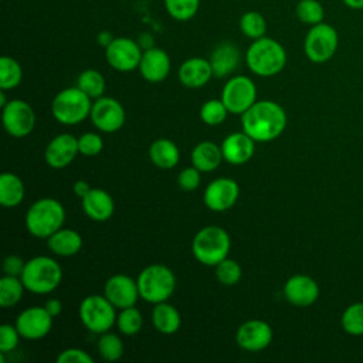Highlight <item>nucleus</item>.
Returning a JSON list of instances; mask_svg holds the SVG:
<instances>
[{
  "label": "nucleus",
  "instance_id": "nucleus-1",
  "mask_svg": "<svg viewBox=\"0 0 363 363\" xmlns=\"http://www.w3.org/2000/svg\"><path fill=\"white\" fill-rule=\"evenodd\" d=\"M286 113L274 101H257L241 115L242 130L255 142H271L286 128Z\"/></svg>",
  "mask_w": 363,
  "mask_h": 363
},
{
  "label": "nucleus",
  "instance_id": "nucleus-2",
  "mask_svg": "<svg viewBox=\"0 0 363 363\" xmlns=\"http://www.w3.org/2000/svg\"><path fill=\"white\" fill-rule=\"evenodd\" d=\"M245 62L255 75L274 77L285 68L286 51L279 41L264 35L251 43L245 52Z\"/></svg>",
  "mask_w": 363,
  "mask_h": 363
},
{
  "label": "nucleus",
  "instance_id": "nucleus-3",
  "mask_svg": "<svg viewBox=\"0 0 363 363\" xmlns=\"http://www.w3.org/2000/svg\"><path fill=\"white\" fill-rule=\"evenodd\" d=\"M24 221L27 231L33 237L47 240L55 231L62 228L65 221V208L58 200L44 197L28 207Z\"/></svg>",
  "mask_w": 363,
  "mask_h": 363
},
{
  "label": "nucleus",
  "instance_id": "nucleus-4",
  "mask_svg": "<svg viewBox=\"0 0 363 363\" xmlns=\"http://www.w3.org/2000/svg\"><path fill=\"white\" fill-rule=\"evenodd\" d=\"M20 278L27 291L37 295H45L58 288L62 279V269L54 258L37 255L26 261Z\"/></svg>",
  "mask_w": 363,
  "mask_h": 363
},
{
  "label": "nucleus",
  "instance_id": "nucleus-5",
  "mask_svg": "<svg viewBox=\"0 0 363 363\" xmlns=\"http://www.w3.org/2000/svg\"><path fill=\"white\" fill-rule=\"evenodd\" d=\"M231 238L228 233L218 225H207L199 230L191 242L194 258L207 267H216L228 257Z\"/></svg>",
  "mask_w": 363,
  "mask_h": 363
},
{
  "label": "nucleus",
  "instance_id": "nucleus-6",
  "mask_svg": "<svg viewBox=\"0 0 363 363\" xmlns=\"http://www.w3.org/2000/svg\"><path fill=\"white\" fill-rule=\"evenodd\" d=\"M136 282L140 298L153 305L167 301L176 289V277L173 271L162 264L145 267L139 272Z\"/></svg>",
  "mask_w": 363,
  "mask_h": 363
},
{
  "label": "nucleus",
  "instance_id": "nucleus-7",
  "mask_svg": "<svg viewBox=\"0 0 363 363\" xmlns=\"http://www.w3.org/2000/svg\"><path fill=\"white\" fill-rule=\"evenodd\" d=\"M91 98L77 85L60 91L51 102V113L62 125H77L89 116Z\"/></svg>",
  "mask_w": 363,
  "mask_h": 363
},
{
  "label": "nucleus",
  "instance_id": "nucleus-8",
  "mask_svg": "<svg viewBox=\"0 0 363 363\" xmlns=\"http://www.w3.org/2000/svg\"><path fill=\"white\" fill-rule=\"evenodd\" d=\"M79 319L92 333H105L116 323V308L105 295L92 294L85 296L79 303Z\"/></svg>",
  "mask_w": 363,
  "mask_h": 363
},
{
  "label": "nucleus",
  "instance_id": "nucleus-9",
  "mask_svg": "<svg viewBox=\"0 0 363 363\" xmlns=\"http://www.w3.org/2000/svg\"><path fill=\"white\" fill-rule=\"evenodd\" d=\"M339 45V34L336 28L325 21L311 26L303 40V51L309 61L323 64L329 61Z\"/></svg>",
  "mask_w": 363,
  "mask_h": 363
},
{
  "label": "nucleus",
  "instance_id": "nucleus-10",
  "mask_svg": "<svg viewBox=\"0 0 363 363\" xmlns=\"http://www.w3.org/2000/svg\"><path fill=\"white\" fill-rule=\"evenodd\" d=\"M220 99L230 113L242 115L257 102V86L245 75L233 77L224 84Z\"/></svg>",
  "mask_w": 363,
  "mask_h": 363
},
{
  "label": "nucleus",
  "instance_id": "nucleus-11",
  "mask_svg": "<svg viewBox=\"0 0 363 363\" xmlns=\"http://www.w3.org/2000/svg\"><path fill=\"white\" fill-rule=\"evenodd\" d=\"M1 121L6 132L13 138L28 136L35 126V113L23 99H11L1 108Z\"/></svg>",
  "mask_w": 363,
  "mask_h": 363
},
{
  "label": "nucleus",
  "instance_id": "nucleus-12",
  "mask_svg": "<svg viewBox=\"0 0 363 363\" xmlns=\"http://www.w3.org/2000/svg\"><path fill=\"white\" fill-rule=\"evenodd\" d=\"M143 50L138 41L128 37H115L105 48L108 64L119 72H130L139 68Z\"/></svg>",
  "mask_w": 363,
  "mask_h": 363
},
{
  "label": "nucleus",
  "instance_id": "nucleus-13",
  "mask_svg": "<svg viewBox=\"0 0 363 363\" xmlns=\"http://www.w3.org/2000/svg\"><path fill=\"white\" fill-rule=\"evenodd\" d=\"M89 118L98 130L112 133L125 125L126 113L118 99L102 95L92 102Z\"/></svg>",
  "mask_w": 363,
  "mask_h": 363
},
{
  "label": "nucleus",
  "instance_id": "nucleus-14",
  "mask_svg": "<svg viewBox=\"0 0 363 363\" xmlns=\"http://www.w3.org/2000/svg\"><path fill=\"white\" fill-rule=\"evenodd\" d=\"M52 319L54 318L44 306H30L18 313L14 325L21 337L27 340H38L50 333Z\"/></svg>",
  "mask_w": 363,
  "mask_h": 363
},
{
  "label": "nucleus",
  "instance_id": "nucleus-15",
  "mask_svg": "<svg viewBox=\"0 0 363 363\" xmlns=\"http://www.w3.org/2000/svg\"><path fill=\"white\" fill-rule=\"evenodd\" d=\"M240 187L234 179L218 177L207 184L204 190V204L213 211L230 210L238 200Z\"/></svg>",
  "mask_w": 363,
  "mask_h": 363
},
{
  "label": "nucleus",
  "instance_id": "nucleus-16",
  "mask_svg": "<svg viewBox=\"0 0 363 363\" xmlns=\"http://www.w3.org/2000/svg\"><path fill=\"white\" fill-rule=\"evenodd\" d=\"M272 328L261 319H250L244 322L235 333L237 345L247 352H261L272 342Z\"/></svg>",
  "mask_w": 363,
  "mask_h": 363
},
{
  "label": "nucleus",
  "instance_id": "nucleus-17",
  "mask_svg": "<svg viewBox=\"0 0 363 363\" xmlns=\"http://www.w3.org/2000/svg\"><path fill=\"white\" fill-rule=\"evenodd\" d=\"M104 295L116 309L135 306L140 298L138 282L125 274H115L108 278L104 286Z\"/></svg>",
  "mask_w": 363,
  "mask_h": 363
},
{
  "label": "nucleus",
  "instance_id": "nucleus-18",
  "mask_svg": "<svg viewBox=\"0 0 363 363\" xmlns=\"http://www.w3.org/2000/svg\"><path fill=\"white\" fill-rule=\"evenodd\" d=\"M285 299L298 308H306L316 302L319 298V285L318 282L303 274H296L288 278L284 285Z\"/></svg>",
  "mask_w": 363,
  "mask_h": 363
},
{
  "label": "nucleus",
  "instance_id": "nucleus-19",
  "mask_svg": "<svg viewBox=\"0 0 363 363\" xmlns=\"http://www.w3.org/2000/svg\"><path fill=\"white\" fill-rule=\"evenodd\" d=\"M78 153V138L71 133H61L50 140L44 152V159L50 167L62 169L68 166Z\"/></svg>",
  "mask_w": 363,
  "mask_h": 363
},
{
  "label": "nucleus",
  "instance_id": "nucleus-20",
  "mask_svg": "<svg viewBox=\"0 0 363 363\" xmlns=\"http://www.w3.org/2000/svg\"><path fill=\"white\" fill-rule=\"evenodd\" d=\"M172 68L169 54L157 47H150L143 50L140 62H139V72L147 82H162L166 79Z\"/></svg>",
  "mask_w": 363,
  "mask_h": 363
},
{
  "label": "nucleus",
  "instance_id": "nucleus-21",
  "mask_svg": "<svg viewBox=\"0 0 363 363\" xmlns=\"http://www.w3.org/2000/svg\"><path fill=\"white\" fill-rule=\"evenodd\" d=\"M255 150V140L242 132L230 133L221 143V152L225 162L231 164L247 163Z\"/></svg>",
  "mask_w": 363,
  "mask_h": 363
},
{
  "label": "nucleus",
  "instance_id": "nucleus-22",
  "mask_svg": "<svg viewBox=\"0 0 363 363\" xmlns=\"http://www.w3.org/2000/svg\"><path fill=\"white\" fill-rule=\"evenodd\" d=\"M177 75L179 81L187 88L204 86L211 79V77H214L210 61L201 57L187 58L179 67Z\"/></svg>",
  "mask_w": 363,
  "mask_h": 363
},
{
  "label": "nucleus",
  "instance_id": "nucleus-23",
  "mask_svg": "<svg viewBox=\"0 0 363 363\" xmlns=\"http://www.w3.org/2000/svg\"><path fill=\"white\" fill-rule=\"evenodd\" d=\"M82 210L86 217L94 221H106L113 216L115 201L106 190L92 187L89 193L82 197Z\"/></svg>",
  "mask_w": 363,
  "mask_h": 363
},
{
  "label": "nucleus",
  "instance_id": "nucleus-24",
  "mask_svg": "<svg viewBox=\"0 0 363 363\" xmlns=\"http://www.w3.org/2000/svg\"><path fill=\"white\" fill-rule=\"evenodd\" d=\"M210 64L213 74L217 78L227 77L231 74L240 64V50L231 41H223L211 51Z\"/></svg>",
  "mask_w": 363,
  "mask_h": 363
},
{
  "label": "nucleus",
  "instance_id": "nucleus-25",
  "mask_svg": "<svg viewBox=\"0 0 363 363\" xmlns=\"http://www.w3.org/2000/svg\"><path fill=\"white\" fill-rule=\"evenodd\" d=\"M190 159L191 164L197 167L201 173H210L216 170L220 166L221 160H224L221 146L210 140L197 143L191 150Z\"/></svg>",
  "mask_w": 363,
  "mask_h": 363
},
{
  "label": "nucleus",
  "instance_id": "nucleus-26",
  "mask_svg": "<svg viewBox=\"0 0 363 363\" xmlns=\"http://www.w3.org/2000/svg\"><path fill=\"white\" fill-rule=\"evenodd\" d=\"M48 248L58 257H71L82 248V237L71 228H60L47 238Z\"/></svg>",
  "mask_w": 363,
  "mask_h": 363
},
{
  "label": "nucleus",
  "instance_id": "nucleus-27",
  "mask_svg": "<svg viewBox=\"0 0 363 363\" xmlns=\"http://www.w3.org/2000/svg\"><path fill=\"white\" fill-rule=\"evenodd\" d=\"M152 323L157 332L163 335H173L180 329L182 316L173 305L164 301L155 303L152 311Z\"/></svg>",
  "mask_w": 363,
  "mask_h": 363
},
{
  "label": "nucleus",
  "instance_id": "nucleus-28",
  "mask_svg": "<svg viewBox=\"0 0 363 363\" xmlns=\"http://www.w3.org/2000/svg\"><path fill=\"white\" fill-rule=\"evenodd\" d=\"M26 187L23 180L14 174L4 172L0 176V204L6 208H13L24 200Z\"/></svg>",
  "mask_w": 363,
  "mask_h": 363
},
{
  "label": "nucleus",
  "instance_id": "nucleus-29",
  "mask_svg": "<svg viewBox=\"0 0 363 363\" xmlns=\"http://www.w3.org/2000/svg\"><path fill=\"white\" fill-rule=\"evenodd\" d=\"M149 157L159 169H172L179 163L180 152L174 142L170 139H156L149 147Z\"/></svg>",
  "mask_w": 363,
  "mask_h": 363
},
{
  "label": "nucleus",
  "instance_id": "nucleus-30",
  "mask_svg": "<svg viewBox=\"0 0 363 363\" xmlns=\"http://www.w3.org/2000/svg\"><path fill=\"white\" fill-rule=\"evenodd\" d=\"M24 284L20 277L4 275L0 279V305L3 308H11L17 305L24 294Z\"/></svg>",
  "mask_w": 363,
  "mask_h": 363
},
{
  "label": "nucleus",
  "instance_id": "nucleus-31",
  "mask_svg": "<svg viewBox=\"0 0 363 363\" xmlns=\"http://www.w3.org/2000/svg\"><path fill=\"white\" fill-rule=\"evenodd\" d=\"M77 86L84 91L91 99H96L105 92V78L96 69H85L77 78Z\"/></svg>",
  "mask_w": 363,
  "mask_h": 363
},
{
  "label": "nucleus",
  "instance_id": "nucleus-32",
  "mask_svg": "<svg viewBox=\"0 0 363 363\" xmlns=\"http://www.w3.org/2000/svg\"><path fill=\"white\" fill-rule=\"evenodd\" d=\"M23 79V68L13 57L3 55L0 58V88L7 91L20 85Z\"/></svg>",
  "mask_w": 363,
  "mask_h": 363
},
{
  "label": "nucleus",
  "instance_id": "nucleus-33",
  "mask_svg": "<svg viewBox=\"0 0 363 363\" xmlns=\"http://www.w3.org/2000/svg\"><path fill=\"white\" fill-rule=\"evenodd\" d=\"M99 356L106 362H116L123 356L125 346L121 337L115 333H111L109 330L105 333H101V337L96 343Z\"/></svg>",
  "mask_w": 363,
  "mask_h": 363
},
{
  "label": "nucleus",
  "instance_id": "nucleus-34",
  "mask_svg": "<svg viewBox=\"0 0 363 363\" xmlns=\"http://www.w3.org/2000/svg\"><path fill=\"white\" fill-rule=\"evenodd\" d=\"M143 325V316L140 311L135 306L119 309V313L116 316V326L121 333L126 336H133L140 332Z\"/></svg>",
  "mask_w": 363,
  "mask_h": 363
},
{
  "label": "nucleus",
  "instance_id": "nucleus-35",
  "mask_svg": "<svg viewBox=\"0 0 363 363\" xmlns=\"http://www.w3.org/2000/svg\"><path fill=\"white\" fill-rule=\"evenodd\" d=\"M238 26L241 33L251 40H258L264 37L267 31V21L264 16L258 11H245L240 17Z\"/></svg>",
  "mask_w": 363,
  "mask_h": 363
},
{
  "label": "nucleus",
  "instance_id": "nucleus-36",
  "mask_svg": "<svg viewBox=\"0 0 363 363\" xmlns=\"http://www.w3.org/2000/svg\"><path fill=\"white\" fill-rule=\"evenodd\" d=\"M342 328L346 333L352 336L363 335V302H356L349 305L340 318Z\"/></svg>",
  "mask_w": 363,
  "mask_h": 363
},
{
  "label": "nucleus",
  "instance_id": "nucleus-37",
  "mask_svg": "<svg viewBox=\"0 0 363 363\" xmlns=\"http://www.w3.org/2000/svg\"><path fill=\"white\" fill-rule=\"evenodd\" d=\"M295 13L299 21L308 26L322 23L325 17V9L318 0H299L295 7Z\"/></svg>",
  "mask_w": 363,
  "mask_h": 363
},
{
  "label": "nucleus",
  "instance_id": "nucleus-38",
  "mask_svg": "<svg viewBox=\"0 0 363 363\" xmlns=\"http://www.w3.org/2000/svg\"><path fill=\"white\" fill-rule=\"evenodd\" d=\"M166 11L177 21L191 20L200 6V0H163Z\"/></svg>",
  "mask_w": 363,
  "mask_h": 363
},
{
  "label": "nucleus",
  "instance_id": "nucleus-39",
  "mask_svg": "<svg viewBox=\"0 0 363 363\" xmlns=\"http://www.w3.org/2000/svg\"><path fill=\"white\" fill-rule=\"evenodd\" d=\"M227 113H230V112L221 99H210V101L204 102L200 108L201 121L210 126L221 125L225 121Z\"/></svg>",
  "mask_w": 363,
  "mask_h": 363
},
{
  "label": "nucleus",
  "instance_id": "nucleus-40",
  "mask_svg": "<svg viewBox=\"0 0 363 363\" xmlns=\"http://www.w3.org/2000/svg\"><path fill=\"white\" fill-rule=\"evenodd\" d=\"M241 275H242V271L240 264L228 257L216 265V278L221 285L233 286L238 284V281L241 279Z\"/></svg>",
  "mask_w": 363,
  "mask_h": 363
},
{
  "label": "nucleus",
  "instance_id": "nucleus-41",
  "mask_svg": "<svg viewBox=\"0 0 363 363\" xmlns=\"http://www.w3.org/2000/svg\"><path fill=\"white\" fill-rule=\"evenodd\" d=\"M104 149V140L98 133L85 132L78 138V150L84 156H96Z\"/></svg>",
  "mask_w": 363,
  "mask_h": 363
},
{
  "label": "nucleus",
  "instance_id": "nucleus-42",
  "mask_svg": "<svg viewBox=\"0 0 363 363\" xmlns=\"http://www.w3.org/2000/svg\"><path fill=\"white\" fill-rule=\"evenodd\" d=\"M20 332L16 325L4 323L0 326V353H9L14 350L20 342Z\"/></svg>",
  "mask_w": 363,
  "mask_h": 363
},
{
  "label": "nucleus",
  "instance_id": "nucleus-43",
  "mask_svg": "<svg viewBox=\"0 0 363 363\" xmlns=\"http://www.w3.org/2000/svg\"><path fill=\"white\" fill-rule=\"evenodd\" d=\"M200 173H201V172H200L197 167H194V166H190V167L183 169V170L179 173V176H177V184H179V187H180L182 190H184V191H193V190H196V189L199 187V184H200V180H201Z\"/></svg>",
  "mask_w": 363,
  "mask_h": 363
},
{
  "label": "nucleus",
  "instance_id": "nucleus-44",
  "mask_svg": "<svg viewBox=\"0 0 363 363\" xmlns=\"http://www.w3.org/2000/svg\"><path fill=\"white\" fill-rule=\"evenodd\" d=\"M57 362L58 363H92L94 359L88 352L79 347H68V349H64L57 356Z\"/></svg>",
  "mask_w": 363,
  "mask_h": 363
},
{
  "label": "nucleus",
  "instance_id": "nucleus-45",
  "mask_svg": "<svg viewBox=\"0 0 363 363\" xmlns=\"http://www.w3.org/2000/svg\"><path fill=\"white\" fill-rule=\"evenodd\" d=\"M26 261L16 254L7 255L3 261V271L4 275H11V277H21L23 269H24Z\"/></svg>",
  "mask_w": 363,
  "mask_h": 363
},
{
  "label": "nucleus",
  "instance_id": "nucleus-46",
  "mask_svg": "<svg viewBox=\"0 0 363 363\" xmlns=\"http://www.w3.org/2000/svg\"><path fill=\"white\" fill-rule=\"evenodd\" d=\"M44 308L48 311V313H50L52 318H57V316L61 313V311H62V303H61V301L57 299V298H50V299L45 301Z\"/></svg>",
  "mask_w": 363,
  "mask_h": 363
},
{
  "label": "nucleus",
  "instance_id": "nucleus-47",
  "mask_svg": "<svg viewBox=\"0 0 363 363\" xmlns=\"http://www.w3.org/2000/svg\"><path fill=\"white\" fill-rule=\"evenodd\" d=\"M92 187L85 182V180H77L75 183H74V186H72V190H74V193H75V196L77 197H85L88 193H89V190H91Z\"/></svg>",
  "mask_w": 363,
  "mask_h": 363
},
{
  "label": "nucleus",
  "instance_id": "nucleus-48",
  "mask_svg": "<svg viewBox=\"0 0 363 363\" xmlns=\"http://www.w3.org/2000/svg\"><path fill=\"white\" fill-rule=\"evenodd\" d=\"M115 37L109 33V31H101L99 34H98V37H96V41H98V44L101 45V47H104V48H106L111 43H112V40H113Z\"/></svg>",
  "mask_w": 363,
  "mask_h": 363
},
{
  "label": "nucleus",
  "instance_id": "nucleus-49",
  "mask_svg": "<svg viewBox=\"0 0 363 363\" xmlns=\"http://www.w3.org/2000/svg\"><path fill=\"white\" fill-rule=\"evenodd\" d=\"M342 3L352 10H363V0H342Z\"/></svg>",
  "mask_w": 363,
  "mask_h": 363
},
{
  "label": "nucleus",
  "instance_id": "nucleus-50",
  "mask_svg": "<svg viewBox=\"0 0 363 363\" xmlns=\"http://www.w3.org/2000/svg\"><path fill=\"white\" fill-rule=\"evenodd\" d=\"M7 98H6V94H4V89L0 91V108H3L6 104H7Z\"/></svg>",
  "mask_w": 363,
  "mask_h": 363
}]
</instances>
